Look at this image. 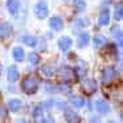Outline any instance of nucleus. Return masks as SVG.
Segmentation results:
<instances>
[{
	"instance_id": "nucleus-22",
	"label": "nucleus",
	"mask_w": 123,
	"mask_h": 123,
	"mask_svg": "<svg viewBox=\"0 0 123 123\" xmlns=\"http://www.w3.org/2000/svg\"><path fill=\"white\" fill-rule=\"evenodd\" d=\"M74 7L77 11L82 12L86 9V3H85V0H74Z\"/></svg>"
},
{
	"instance_id": "nucleus-20",
	"label": "nucleus",
	"mask_w": 123,
	"mask_h": 123,
	"mask_svg": "<svg viewBox=\"0 0 123 123\" xmlns=\"http://www.w3.org/2000/svg\"><path fill=\"white\" fill-rule=\"evenodd\" d=\"M103 45H106V37H103V36H95V38H94V48L99 49Z\"/></svg>"
},
{
	"instance_id": "nucleus-9",
	"label": "nucleus",
	"mask_w": 123,
	"mask_h": 123,
	"mask_svg": "<svg viewBox=\"0 0 123 123\" xmlns=\"http://www.w3.org/2000/svg\"><path fill=\"white\" fill-rule=\"evenodd\" d=\"M11 32H12V27L8 24V23H3V24H0V38L9 37Z\"/></svg>"
},
{
	"instance_id": "nucleus-23",
	"label": "nucleus",
	"mask_w": 123,
	"mask_h": 123,
	"mask_svg": "<svg viewBox=\"0 0 123 123\" xmlns=\"http://www.w3.org/2000/svg\"><path fill=\"white\" fill-rule=\"evenodd\" d=\"M29 62L33 65H37L38 62H40V56H38L37 53H35V52H32V53L29 54Z\"/></svg>"
},
{
	"instance_id": "nucleus-19",
	"label": "nucleus",
	"mask_w": 123,
	"mask_h": 123,
	"mask_svg": "<svg viewBox=\"0 0 123 123\" xmlns=\"http://www.w3.org/2000/svg\"><path fill=\"white\" fill-rule=\"evenodd\" d=\"M122 19H123V6H122V1H119L115 7V20L122 21Z\"/></svg>"
},
{
	"instance_id": "nucleus-11",
	"label": "nucleus",
	"mask_w": 123,
	"mask_h": 123,
	"mask_svg": "<svg viewBox=\"0 0 123 123\" xmlns=\"http://www.w3.org/2000/svg\"><path fill=\"white\" fill-rule=\"evenodd\" d=\"M65 119L69 123H78L80 122V115L77 112H74L73 110H66V112H65Z\"/></svg>"
},
{
	"instance_id": "nucleus-15",
	"label": "nucleus",
	"mask_w": 123,
	"mask_h": 123,
	"mask_svg": "<svg viewBox=\"0 0 123 123\" xmlns=\"http://www.w3.org/2000/svg\"><path fill=\"white\" fill-rule=\"evenodd\" d=\"M8 107L12 112H17L21 109V101H20V99H11L9 103H8Z\"/></svg>"
},
{
	"instance_id": "nucleus-6",
	"label": "nucleus",
	"mask_w": 123,
	"mask_h": 123,
	"mask_svg": "<svg viewBox=\"0 0 123 123\" xmlns=\"http://www.w3.org/2000/svg\"><path fill=\"white\" fill-rule=\"evenodd\" d=\"M98 23H99V25H107L110 23V11L107 8L101 11L99 17H98Z\"/></svg>"
},
{
	"instance_id": "nucleus-1",
	"label": "nucleus",
	"mask_w": 123,
	"mask_h": 123,
	"mask_svg": "<svg viewBox=\"0 0 123 123\" xmlns=\"http://www.w3.org/2000/svg\"><path fill=\"white\" fill-rule=\"evenodd\" d=\"M21 87L24 90V93L27 94H35L38 89V80L35 77V75H29L21 83Z\"/></svg>"
},
{
	"instance_id": "nucleus-27",
	"label": "nucleus",
	"mask_w": 123,
	"mask_h": 123,
	"mask_svg": "<svg viewBox=\"0 0 123 123\" xmlns=\"http://www.w3.org/2000/svg\"><path fill=\"white\" fill-rule=\"evenodd\" d=\"M16 123H27V122H25V120L24 119H20V120H17V122Z\"/></svg>"
},
{
	"instance_id": "nucleus-12",
	"label": "nucleus",
	"mask_w": 123,
	"mask_h": 123,
	"mask_svg": "<svg viewBox=\"0 0 123 123\" xmlns=\"http://www.w3.org/2000/svg\"><path fill=\"white\" fill-rule=\"evenodd\" d=\"M12 56H13V58L16 60V61H23V60L25 58V52L23 48H20V46H16V48H13V50H12Z\"/></svg>"
},
{
	"instance_id": "nucleus-26",
	"label": "nucleus",
	"mask_w": 123,
	"mask_h": 123,
	"mask_svg": "<svg viewBox=\"0 0 123 123\" xmlns=\"http://www.w3.org/2000/svg\"><path fill=\"white\" fill-rule=\"evenodd\" d=\"M43 123H56V122H54V119H53L52 117H46L45 119H44Z\"/></svg>"
},
{
	"instance_id": "nucleus-18",
	"label": "nucleus",
	"mask_w": 123,
	"mask_h": 123,
	"mask_svg": "<svg viewBox=\"0 0 123 123\" xmlns=\"http://www.w3.org/2000/svg\"><path fill=\"white\" fill-rule=\"evenodd\" d=\"M21 41L25 44V45L28 46H36V44H37V40H36V37H33V36H29V35H25L21 37Z\"/></svg>"
},
{
	"instance_id": "nucleus-2",
	"label": "nucleus",
	"mask_w": 123,
	"mask_h": 123,
	"mask_svg": "<svg viewBox=\"0 0 123 123\" xmlns=\"http://www.w3.org/2000/svg\"><path fill=\"white\" fill-rule=\"evenodd\" d=\"M48 4H46L45 0H40L35 7V13L38 19H45L48 16Z\"/></svg>"
},
{
	"instance_id": "nucleus-13",
	"label": "nucleus",
	"mask_w": 123,
	"mask_h": 123,
	"mask_svg": "<svg viewBox=\"0 0 123 123\" xmlns=\"http://www.w3.org/2000/svg\"><path fill=\"white\" fill-rule=\"evenodd\" d=\"M58 46L61 50H68V49L72 46V40H70L68 36H64L58 40Z\"/></svg>"
},
{
	"instance_id": "nucleus-7",
	"label": "nucleus",
	"mask_w": 123,
	"mask_h": 123,
	"mask_svg": "<svg viewBox=\"0 0 123 123\" xmlns=\"http://www.w3.org/2000/svg\"><path fill=\"white\" fill-rule=\"evenodd\" d=\"M49 25H50V28H53L54 31H61L62 28H64V21H62L61 17H52L50 20H49Z\"/></svg>"
},
{
	"instance_id": "nucleus-28",
	"label": "nucleus",
	"mask_w": 123,
	"mask_h": 123,
	"mask_svg": "<svg viewBox=\"0 0 123 123\" xmlns=\"http://www.w3.org/2000/svg\"><path fill=\"white\" fill-rule=\"evenodd\" d=\"M109 123H114V122H109Z\"/></svg>"
},
{
	"instance_id": "nucleus-4",
	"label": "nucleus",
	"mask_w": 123,
	"mask_h": 123,
	"mask_svg": "<svg viewBox=\"0 0 123 123\" xmlns=\"http://www.w3.org/2000/svg\"><path fill=\"white\" fill-rule=\"evenodd\" d=\"M115 77H117V70L112 66H107L103 70V82L105 83H110Z\"/></svg>"
},
{
	"instance_id": "nucleus-5",
	"label": "nucleus",
	"mask_w": 123,
	"mask_h": 123,
	"mask_svg": "<svg viewBox=\"0 0 123 123\" xmlns=\"http://www.w3.org/2000/svg\"><path fill=\"white\" fill-rule=\"evenodd\" d=\"M83 90L86 94H93L97 91V82L94 80H85L83 82Z\"/></svg>"
},
{
	"instance_id": "nucleus-14",
	"label": "nucleus",
	"mask_w": 123,
	"mask_h": 123,
	"mask_svg": "<svg viewBox=\"0 0 123 123\" xmlns=\"http://www.w3.org/2000/svg\"><path fill=\"white\" fill-rule=\"evenodd\" d=\"M20 77V73H19V69L16 66H11L8 69V80L11 82H16Z\"/></svg>"
},
{
	"instance_id": "nucleus-10",
	"label": "nucleus",
	"mask_w": 123,
	"mask_h": 123,
	"mask_svg": "<svg viewBox=\"0 0 123 123\" xmlns=\"http://www.w3.org/2000/svg\"><path fill=\"white\" fill-rule=\"evenodd\" d=\"M95 109H97V111L101 112V114H107V112L110 111V105L107 103L106 101H97Z\"/></svg>"
},
{
	"instance_id": "nucleus-25",
	"label": "nucleus",
	"mask_w": 123,
	"mask_h": 123,
	"mask_svg": "<svg viewBox=\"0 0 123 123\" xmlns=\"http://www.w3.org/2000/svg\"><path fill=\"white\" fill-rule=\"evenodd\" d=\"M33 115H35V118L41 117V115H43V106L36 107V110H35V112H33Z\"/></svg>"
},
{
	"instance_id": "nucleus-8",
	"label": "nucleus",
	"mask_w": 123,
	"mask_h": 123,
	"mask_svg": "<svg viewBox=\"0 0 123 123\" xmlns=\"http://www.w3.org/2000/svg\"><path fill=\"white\" fill-rule=\"evenodd\" d=\"M7 8H8L11 15H16L19 12V8H20L19 0H8L7 1Z\"/></svg>"
},
{
	"instance_id": "nucleus-16",
	"label": "nucleus",
	"mask_w": 123,
	"mask_h": 123,
	"mask_svg": "<svg viewBox=\"0 0 123 123\" xmlns=\"http://www.w3.org/2000/svg\"><path fill=\"white\" fill-rule=\"evenodd\" d=\"M41 73H43L45 77H53L54 73H56V69H54L52 65H43V68H41Z\"/></svg>"
},
{
	"instance_id": "nucleus-3",
	"label": "nucleus",
	"mask_w": 123,
	"mask_h": 123,
	"mask_svg": "<svg viewBox=\"0 0 123 123\" xmlns=\"http://www.w3.org/2000/svg\"><path fill=\"white\" fill-rule=\"evenodd\" d=\"M61 77L65 82H69V83H73L77 81V77H75V72L69 66H65L61 69Z\"/></svg>"
},
{
	"instance_id": "nucleus-17",
	"label": "nucleus",
	"mask_w": 123,
	"mask_h": 123,
	"mask_svg": "<svg viewBox=\"0 0 123 123\" xmlns=\"http://www.w3.org/2000/svg\"><path fill=\"white\" fill-rule=\"evenodd\" d=\"M89 41H90V36H89V33L83 32L82 35L78 37V46H80V48H83V46H86L89 44Z\"/></svg>"
},
{
	"instance_id": "nucleus-21",
	"label": "nucleus",
	"mask_w": 123,
	"mask_h": 123,
	"mask_svg": "<svg viewBox=\"0 0 123 123\" xmlns=\"http://www.w3.org/2000/svg\"><path fill=\"white\" fill-rule=\"evenodd\" d=\"M70 102H72V105L74 107H82L85 105V98H82V97H73L70 99Z\"/></svg>"
},
{
	"instance_id": "nucleus-24",
	"label": "nucleus",
	"mask_w": 123,
	"mask_h": 123,
	"mask_svg": "<svg viewBox=\"0 0 123 123\" xmlns=\"http://www.w3.org/2000/svg\"><path fill=\"white\" fill-rule=\"evenodd\" d=\"M77 25L85 28V27H87V25H89V20L87 19H78L77 20Z\"/></svg>"
}]
</instances>
